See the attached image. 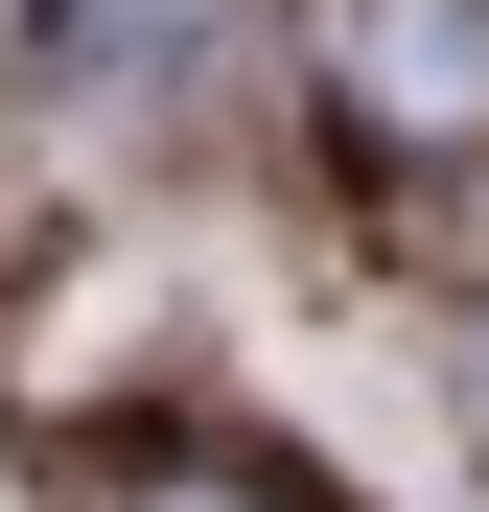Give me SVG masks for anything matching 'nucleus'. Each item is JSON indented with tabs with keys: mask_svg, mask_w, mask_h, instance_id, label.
Returning <instances> with one entry per match:
<instances>
[{
	"mask_svg": "<svg viewBox=\"0 0 489 512\" xmlns=\"http://www.w3.org/2000/svg\"><path fill=\"white\" fill-rule=\"evenodd\" d=\"M350 94L373 117H489V0H350Z\"/></svg>",
	"mask_w": 489,
	"mask_h": 512,
	"instance_id": "obj_1",
	"label": "nucleus"
}]
</instances>
